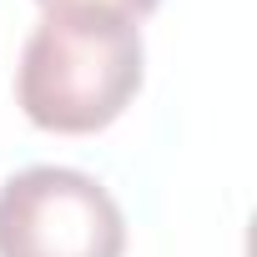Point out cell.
<instances>
[{
    "label": "cell",
    "instance_id": "cell-1",
    "mask_svg": "<svg viewBox=\"0 0 257 257\" xmlns=\"http://www.w3.org/2000/svg\"><path fill=\"white\" fill-rule=\"evenodd\" d=\"M142 26L96 11H51L31 31L16 71V101L41 132L86 137L111 126L142 91Z\"/></svg>",
    "mask_w": 257,
    "mask_h": 257
},
{
    "label": "cell",
    "instance_id": "cell-3",
    "mask_svg": "<svg viewBox=\"0 0 257 257\" xmlns=\"http://www.w3.org/2000/svg\"><path fill=\"white\" fill-rule=\"evenodd\" d=\"M162 6V0H41V11H96V16H121V21H142Z\"/></svg>",
    "mask_w": 257,
    "mask_h": 257
},
{
    "label": "cell",
    "instance_id": "cell-2",
    "mask_svg": "<svg viewBox=\"0 0 257 257\" xmlns=\"http://www.w3.org/2000/svg\"><path fill=\"white\" fill-rule=\"evenodd\" d=\"M116 197L76 167H26L0 187V257H121Z\"/></svg>",
    "mask_w": 257,
    "mask_h": 257
}]
</instances>
